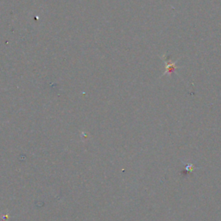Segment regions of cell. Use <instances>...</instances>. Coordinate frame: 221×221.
I'll return each instance as SVG.
<instances>
[{
    "label": "cell",
    "instance_id": "6da1fadb",
    "mask_svg": "<svg viewBox=\"0 0 221 221\" xmlns=\"http://www.w3.org/2000/svg\"><path fill=\"white\" fill-rule=\"evenodd\" d=\"M165 64H166V71L164 73V74H171L172 73L174 72V69L177 68V66H175L176 64V61L175 62H166L165 61Z\"/></svg>",
    "mask_w": 221,
    "mask_h": 221
},
{
    "label": "cell",
    "instance_id": "7a4b0ae2",
    "mask_svg": "<svg viewBox=\"0 0 221 221\" xmlns=\"http://www.w3.org/2000/svg\"><path fill=\"white\" fill-rule=\"evenodd\" d=\"M183 163L186 165V172H188L189 174H190V173H192V172H193L195 169H197V167H194V165H193V164L186 163V162H183Z\"/></svg>",
    "mask_w": 221,
    "mask_h": 221
}]
</instances>
